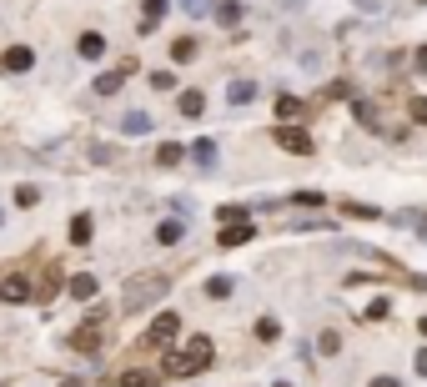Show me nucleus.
<instances>
[{
    "mask_svg": "<svg viewBox=\"0 0 427 387\" xmlns=\"http://www.w3.org/2000/svg\"><path fill=\"white\" fill-rule=\"evenodd\" d=\"M176 332H181V317H176V312H161V317L151 322V332H146V337H151V342H171Z\"/></svg>",
    "mask_w": 427,
    "mask_h": 387,
    "instance_id": "4",
    "label": "nucleus"
},
{
    "mask_svg": "<svg viewBox=\"0 0 427 387\" xmlns=\"http://www.w3.org/2000/svg\"><path fill=\"white\" fill-rule=\"evenodd\" d=\"M66 292H71L76 302H91V297H96V276H86V271H81V276H71Z\"/></svg>",
    "mask_w": 427,
    "mask_h": 387,
    "instance_id": "12",
    "label": "nucleus"
},
{
    "mask_svg": "<svg viewBox=\"0 0 427 387\" xmlns=\"http://www.w3.org/2000/svg\"><path fill=\"white\" fill-rule=\"evenodd\" d=\"M161 297H166V276H136V282L126 287V302L121 307L126 312H141L146 302H161Z\"/></svg>",
    "mask_w": 427,
    "mask_h": 387,
    "instance_id": "2",
    "label": "nucleus"
},
{
    "mask_svg": "<svg viewBox=\"0 0 427 387\" xmlns=\"http://www.w3.org/2000/svg\"><path fill=\"white\" fill-rule=\"evenodd\" d=\"M357 121H362V126H377V106H367V101H357Z\"/></svg>",
    "mask_w": 427,
    "mask_h": 387,
    "instance_id": "28",
    "label": "nucleus"
},
{
    "mask_svg": "<svg viewBox=\"0 0 427 387\" xmlns=\"http://www.w3.org/2000/svg\"><path fill=\"white\" fill-rule=\"evenodd\" d=\"M211 357H217V347H211V337H186V352H176L171 362H166V372H176V377H196V372H206L211 367Z\"/></svg>",
    "mask_w": 427,
    "mask_h": 387,
    "instance_id": "1",
    "label": "nucleus"
},
{
    "mask_svg": "<svg viewBox=\"0 0 427 387\" xmlns=\"http://www.w3.org/2000/svg\"><path fill=\"white\" fill-rule=\"evenodd\" d=\"M116 382H121V387H151L156 377H151V372H121Z\"/></svg>",
    "mask_w": 427,
    "mask_h": 387,
    "instance_id": "26",
    "label": "nucleus"
},
{
    "mask_svg": "<svg viewBox=\"0 0 427 387\" xmlns=\"http://www.w3.org/2000/svg\"><path fill=\"white\" fill-rule=\"evenodd\" d=\"M277 387H292V382H277Z\"/></svg>",
    "mask_w": 427,
    "mask_h": 387,
    "instance_id": "37",
    "label": "nucleus"
},
{
    "mask_svg": "<svg viewBox=\"0 0 427 387\" xmlns=\"http://www.w3.org/2000/svg\"><path fill=\"white\" fill-rule=\"evenodd\" d=\"M217 21H222V26H237V21H241V6H237V0H222V6H217Z\"/></svg>",
    "mask_w": 427,
    "mask_h": 387,
    "instance_id": "24",
    "label": "nucleus"
},
{
    "mask_svg": "<svg viewBox=\"0 0 427 387\" xmlns=\"http://www.w3.org/2000/svg\"><path fill=\"white\" fill-rule=\"evenodd\" d=\"M277 116H282V121L302 116V96H282V101H277Z\"/></svg>",
    "mask_w": 427,
    "mask_h": 387,
    "instance_id": "22",
    "label": "nucleus"
},
{
    "mask_svg": "<svg viewBox=\"0 0 427 387\" xmlns=\"http://www.w3.org/2000/svg\"><path fill=\"white\" fill-rule=\"evenodd\" d=\"M186 237V227H181V221H161V227H156V242H161V247H176Z\"/></svg>",
    "mask_w": 427,
    "mask_h": 387,
    "instance_id": "15",
    "label": "nucleus"
},
{
    "mask_svg": "<svg viewBox=\"0 0 427 387\" xmlns=\"http://www.w3.org/2000/svg\"><path fill=\"white\" fill-rule=\"evenodd\" d=\"M417 372H422V377H427V347H422V352H417Z\"/></svg>",
    "mask_w": 427,
    "mask_h": 387,
    "instance_id": "34",
    "label": "nucleus"
},
{
    "mask_svg": "<svg viewBox=\"0 0 427 387\" xmlns=\"http://www.w3.org/2000/svg\"><path fill=\"white\" fill-rule=\"evenodd\" d=\"M126 76H131V66H121V71H106V76H101V81H96V91H101V96H116V91H121V81H126Z\"/></svg>",
    "mask_w": 427,
    "mask_h": 387,
    "instance_id": "14",
    "label": "nucleus"
},
{
    "mask_svg": "<svg viewBox=\"0 0 427 387\" xmlns=\"http://www.w3.org/2000/svg\"><path fill=\"white\" fill-rule=\"evenodd\" d=\"M181 11H186V16H206V6H201V0H181Z\"/></svg>",
    "mask_w": 427,
    "mask_h": 387,
    "instance_id": "32",
    "label": "nucleus"
},
{
    "mask_svg": "<svg viewBox=\"0 0 427 387\" xmlns=\"http://www.w3.org/2000/svg\"><path fill=\"white\" fill-rule=\"evenodd\" d=\"M35 201H40L35 186H16V206H35Z\"/></svg>",
    "mask_w": 427,
    "mask_h": 387,
    "instance_id": "29",
    "label": "nucleus"
},
{
    "mask_svg": "<svg viewBox=\"0 0 427 387\" xmlns=\"http://www.w3.org/2000/svg\"><path fill=\"white\" fill-rule=\"evenodd\" d=\"M161 21H166V0H146V6H141V30L151 35Z\"/></svg>",
    "mask_w": 427,
    "mask_h": 387,
    "instance_id": "8",
    "label": "nucleus"
},
{
    "mask_svg": "<svg viewBox=\"0 0 427 387\" xmlns=\"http://www.w3.org/2000/svg\"><path fill=\"white\" fill-rule=\"evenodd\" d=\"M367 387H402V382H397V377H372Z\"/></svg>",
    "mask_w": 427,
    "mask_h": 387,
    "instance_id": "33",
    "label": "nucleus"
},
{
    "mask_svg": "<svg viewBox=\"0 0 427 387\" xmlns=\"http://www.w3.org/2000/svg\"><path fill=\"white\" fill-rule=\"evenodd\" d=\"M0 297H6V302H25L30 282H25V276H6V282H0Z\"/></svg>",
    "mask_w": 427,
    "mask_h": 387,
    "instance_id": "10",
    "label": "nucleus"
},
{
    "mask_svg": "<svg viewBox=\"0 0 427 387\" xmlns=\"http://www.w3.org/2000/svg\"><path fill=\"white\" fill-rule=\"evenodd\" d=\"M256 337H261V342H277V337H282L277 317H261V322H256Z\"/></svg>",
    "mask_w": 427,
    "mask_h": 387,
    "instance_id": "23",
    "label": "nucleus"
},
{
    "mask_svg": "<svg viewBox=\"0 0 427 387\" xmlns=\"http://www.w3.org/2000/svg\"><path fill=\"white\" fill-rule=\"evenodd\" d=\"M342 211H352V216H367V221H372V216H382L377 206H367V201H342Z\"/></svg>",
    "mask_w": 427,
    "mask_h": 387,
    "instance_id": "27",
    "label": "nucleus"
},
{
    "mask_svg": "<svg viewBox=\"0 0 427 387\" xmlns=\"http://www.w3.org/2000/svg\"><path fill=\"white\" fill-rule=\"evenodd\" d=\"M121 131H126V136H146V131H156V121L146 116V111H126V116H121Z\"/></svg>",
    "mask_w": 427,
    "mask_h": 387,
    "instance_id": "7",
    "label": "nucleus"
},
{
    "mask_svg": "<svg viewBox=\"0 0 427 387\" xmlns=\"http://www.w3.org/2000/svg\"><path fill=\"white\" fill-rule=\"evenodd\" d=\"M30 66H35V50H25V45L6 50V71H30Z\"/></svg>",
    "mask_w": 427,
    "mask_h": 387,
    "instance_id": "11",
    "label": "nucleus"
},
{
    "mask_svg": "<svg viewBox=\"0 0 427 387\" xmlns=\"http://www.w3.org/2000/svg\"><path fill=\"white\" fill-rule=\"evenodd\" d=\"M251 237V221H222V247H246Z\"/></svg>",
    "mask_w": 427,
    "mask_h": 387,
    "instance_id": "5",
    "label": "nucleus"
},
{
    "mask_svg": "<svg viewBox=\"0 0 427 387\" xmlns=\"http://www.w3.org/2000/svg\"><path fill=\"white\" fill-rule=\"evenodd\" d=\"M91 232H96V227H91V216L81 211V216L71 221V242H76V247H86V242H91Z\"/></svg>",
    "mask_w": 427,
    "mask_h": 387,
    "instance_id": "19",
    "label": "nucleus"
},
{
    "mask_svg": "<svg viewBox=\"0 0 427 387\" xmlns=\"http://www.w3.org/2000/svg\"><path fill=\"white\" fill-rule=\"evenodd\" d=\"M76 50H81V55H86V61H101V55H106V40H101V35H96V30H86V35H81V40H76Z\"/></svg>",
    "mask_w": 427,
    "mask_h": 387,
    "instance_id": "13",
    "label": "nucleus"
},
{
    "mask_svg": "<svg viewBox=\"0 0 427 387\" xmlns=\"http://www.w3.org/2000/svg\"><path fill=\"white\" fill-rule=\"evenodd\" d=\"M317 347H322L327 357H337V352H342V332H322V337H317Z\"/></svg>",
    "mask_w": 427,
    "mask_h": 387,
    "instance_id": "25",
    "label": "nucleus"
},
{
    "mask_svg": "<svg viewBox=\"0 0 427 387\" xmlns=\"http://www.w3.org/2000/svg\"><path fill=\"white\" fill-rule=\"evenodd\" d=\"M196 50H201V45H196L191 35H181V40H171V61H191Z\"/></svg>",
    "mask_w": 427,
    "mask_h": 387,
    "instance_id": "20",
    "label": "nucleus"
},
{
    "mask_svg": "<svg viewBox=\"0 0 427 387\" xmlns=\"http://www.w3.org/2000/svg\"><path fill=\"white\" fill-rule=\"evenodd\" d=\"M237 292V282H232V276H211V282H206V297H217V302H227Z\"/></svg>",
    "mask_w": 427,
    "mask_h": 387,
    "instance_id": "17",
    "label": "nucleus"
},
{
    "mask_svg": "<svg viewBox=\"0 0 427 387\" xmlns=\"http://www.w3.org/2000/svg\"><path fill=\"white\" fill-rule=\"evenodd\" d=\"M71 347H76V352H96V347H101V327L86 322L81 332H71Z\"/></svg>",
    "mask_w": 427,
    "mask_h": 387,
    "instance_id": "6",
    "label": "nucleus"
},
{
    "mask_svg": "<svg viewBox=\"0 0 427 387\" xmlns=\"http://www.w3.org/2000/svg\"><path fill=\"white\" fill-rule=\"evenodd\" d=\"M272 136H277V146H282V151H292V156H307V151H312V136H307V131H297V126H277Z\"/></svg>",
    "mask_w": 427,
    "mask_h": 387,
    "instance_id": "3",
    "label": "nucleus"
},
{
    "mask_svg": "<svg viewBox=\"0 0 427 387\" xmlns=\"http://www.w3.org/2000/svg\"><path fill=\"white\" fill-rule=\"evenodd\" d=\"M181 161H186V146H176V141H166L156 151V166H181Z\"/></svg>",
    "mask_w": 427,
    "mask_h": 387,
    "instance_id": "16",
    "label": "nucleus"
},
{
    "mask_svg": "<svg viewBox=\"0 0 427 387\" xmlns=\"http://www.w3.org/2000/svg\"><path fill=\"white\" fill-rule=\"evenodd\" d=\"M191 161L201 166V172H217V141H196L191 146Z\"/></svg>",
    "mask_w": 427,
    "mask_h": 387,
    "instance_id": "9",
    "label": "nucleus"
},
{
    "mask_svg": "<svg viewBox=\"0 0 427 387\" xmlns=\"http://www.w3.org/2000/svg\"><path fill=\"white\" fill-rule=\"evenodd\" d=\"M201 111H206V96L201 91H186L181 96V116H201Z\"/></svg>",
    "mask_w": 427,
    "mask_h": 387,
    "instance_id": "21",
    "label": "nucleus"
},
{
    "mask_svg": "<svg viewBox=\"0 0 427 387\" xmlns=\"http://www.w3.org/2000/svg\"><path fill=\"white\" fill-rule=\"evenodd\" d=\"M222 221H246V206H222Z\"/></svg>",
    "mask_w": 427,
    "mask_h": 387,
    "instance_id": "31",
    "label": "nucleus"
},
{
    "mask_svg": "<svg viewBox=\"0 0 427 387\" xmlns=\"http://www.w3.org/2000/svg\"><path fill=\"white\" fill-rule=\"evenodd\" d=\"M151 86H156V91H171L176 81H171V71H156V76H151Z\"/></svg>",
    "mask_w": 427,
    "mask_h": 387,
    "instance_id": "30",
    "label": "nucleus"
},
{
    "mask_svg": "<svg viewBox=\"0 0 427 387\" xmlns=\"http://www.w3.org/2000/svg\"><path fill=\"white\" fill-rule=\"evenodd\" d=\"M251 96H256V86H251V81H232V86H227V101H232V106H246Z\"/></svg>",
    "mask_w": 427,
    "mask_h": 387,
    "instance_id": "18",
    "label": "nucleus"
},
{
    "mask_svg": "<svg viewBox=\"0 0 427 387\" xmlns=\"http://www.w3.org/2000/svg\"><path fill=\"white\" fill-rule=\"evenodd\" d=\"M417 71H427V45H422V50H417Z\"/></svg>",
    "mask_w": 427,
    "mask_h": 387,
    "instance_id": "35",
    "label": "nucleus"
},
{
    "mask_svg": "<svg viewBox=\"0 0 427 387\" xmlns=\"http://www.w3.org/2000/svg\"><path fill=\"white\" fill-rule=\"evenodd\" d=\"M61 387H86V382H76V377H71V382H61Z\"/></svg>",
    "mask_w": 427,
    "mask_h": 387,
    "instance_id": "36",
    "label": "nucleus"
}]
</instances>
